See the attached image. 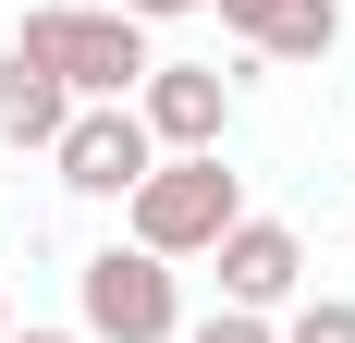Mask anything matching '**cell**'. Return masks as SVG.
Returning <instances> with one entry per match:
<instances>
[{"mask_svg": "<svg viewBox=\"0 0 355 343\" xmlns=\"http://www.w3.org/2000/svg\"><path fill=\"white\" fill-rule=\"evenodd\" d=\"M123 208H135V245H147V258H209V245L245 221V184L220 172V147H172V160H147V184Z\"/></svg>", "mask_w": 355, "mask_h": 343, "instance_id": "obj_1", "label": "cell"}, {"mask_svg": "<svg viewBox=\"0 0 355 343\" xmlns=\"http://www.w3.org/2000/svg\"><path fill=\"white\" fill-rule=\"evenodd\" d=\"M12 49H37L73 99H135L147 86V25L135 12H73V0H49V12H25Z\"/></svg>", "mask_w": 355, "mask_h": 343, "instance_id": "obj_2", "label": "cell"}, {"mask_svg": "<svg viewBox=\"0 0 355 343\" xmlns=\"http://www.w3.org/2000/svg\"><path fill=\"white\" fill-rule=\"evenodd\" d=\"M184 307H172V258H147V245H110L86 258V343H172Z\"/></svg>", "mask_w": 355, "mask_h": 343, "instance_id": "obj_3", "label": "cell"}, {"mask_svg": "<svg viewBox=\"0 0 355 343\" xmlns=\"http://www.w3.org/2000/svg\"><path fill=\"white\" fill-rule=\"evenodd\" d=\"M49 160H62L73 196H135L147 160H159V135H147L123 99H73V123H62V147H49Z\"/></svg>", "mask_w": 355, "mask_h": 343, "instance_id": "obj_4", "label": "cell"}, {"mask_svg": "<svg viewBox=\"0 0 355 343\" xmlns=\"http://www.w3.org/2000/svg\"><path fill=\"white\" fill-rule=\"evenodd\" d=\"M135 123H147L159 147H220V123H233V74H209V62H147Z\"/></svg>", "mask_w": 355, "mask_h": 343, "instance_id": "obj_5", "label": "cell"}, {"mask_svg": "<svg viewBox=\"0 0 355 343\" xmlns=\"http://www.w3.org/2000/svg\"><path fill=\"white\" fill-rule=\"evenodd\" d=\"M209 258H220V307H282L294 282H306V245H294L282 221H233Z\"/></svg>", "mask_w": 355, "mask_h": 343, "instance_id": "obj_6", "label": "cell"}, {"mask_svg": "<svg viewBox=\"0 0 355 343\" xmlns=\"http://www.w3.org/2000/svg\"><path fill=\"white\" fill-rule=\"evenodd\" d=\"M62 123H73V86L37 49H0V147H62Z\"/></svg>", "mask_w": 355, "mask_h": 343, "instance_id": "obj_7", "label": "cell"}, {"mask_svg": "<svg viewBox=\"0 0 355 343\" xmlns=\"http://www.w3.org/2000/svg\"><path fill=\"white\" fill-rule=\"evenodd\" d=\"M331 37H343V0H282L257 49H270V62H331Z\"/></svg>", "mask_w": 355, "mask_h": 343, "instance_id": "obj_8", "label": "cell"}, {"mask_svg": "<svg viewBox=\"0 0 355 343\" xmlns=\"http://www.w3.org/2000/svg\"><path fill=\"white\" fill-rule=\"evenodd\" d=\"M184 343H282V331H270V319H257V307H220V319H196V331H184Z\"/></svg>", "mask_w": 355, "mask_h": 343, "instance_id": "obj_9", "label": "cell"}, {"mask_svg": "<svg viewBox=\"0 0 355 343\" xmlns=\"http://www.w3.org/2000/svg\"><path fill=\"white\" fill-rule=\"evenodd\" d=\"M282 343H355V307H343V294H331V307H294Z\"/></svg>", "mask_w": 355, "mask_h": 343, "instance_id": "obj_10", "label": "cell"}, {"mask_svg": "<svg viewBox=\"0 0 355 343\" xmlns=\"http://www.w3.org/2000/svg\"><path fill=\"white\" fill-rule=\"evenodd\" d=\"M270 12H282V0H220V25H233V37H270Z\"/></svg>", "mask_w": 355, "mask_h": 343, "instance_id": "obj_11", "label": "cell"}, {"mask_svg": "<svg viewBox=\"0 0 355 343\" xmlns=\"http://www.w3.org/2000/svg\"><path fill=\"white\" fill-rule=\"evenodd\" d=\"M110 12H135V25H172V12H196V0H110Z\"/></svg>", "mask_w": 355, "mask_h": 343, "instance_id": "obj_12", "label": "cell"}, {"mask_svg": "<svg viewBox=\"0 0 355 343\" xmlns=\"http://www.w3.org/2000/svg\"><path fill=\"white\" fill-rule=\"evenodd\" d=\"M0 343H86V331H0Z\"/></svg>", "mask_w": 355, "mask_h": 343, "instance_id": "obj_13", "label": "cell"}, {"mask_svg": "<svg viewBox=\"0 0 355 343\" xmlns=\"http://www.w3.org/2000/svg\"><path fill=\"white\" fill-rule=\"evenodd\" d=\"M0 331H12V307H0Z\"/></svg>", "mask_w": 355, "mask_h": 343, "instance_id": "obj_14", "label": "cell"}]
</instances>
